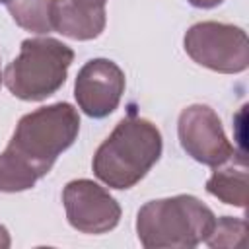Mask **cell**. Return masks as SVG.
Returning <instances> with one entry per match:
<instances>
[{
  "mask_svg": "<svg viewBox=\"0 0 249 249\" xmlns=\"http://www.w3.org/2000/svg\"><path fill=\"white\" fill-rule=\"evenodd\" d=\"M78 132L80 117L70 103L60 101L23 115L0 154V191L21 193L35 187L74 144Z\"/></svg>",
  "mask_w": 249,
  "mask_h": 249,
  "instance_id": "cell-1",
  "label": "cell"
},
{
  "mask_svg": "<svg viewBox=\"0 0 249 249\" xmlns=\"http://www.w3.org/2000/svg\"><path fill=\"white\" fill-rule=\"evenodd\" d=\"M161 134L142 117L123 119L97 148L91 167L99 181L111 189H130L156 165L161 156Z\"/></svg>",
  "mask_w": 249,
  "mask_h": 249,
  "instance_id": "cell-2",
  "label": "cell"
},
{
  "mask_svg": "<svg viewBox=\"0 0 249 249\" xmlns=\"http://www.w3.org/2000/svg\"><path fill=\"white\" fill-rule=\"evenodd\" d=\"M216 224L214 212L193 195L146 202L136 216V233L146 249H191L202 243Z\"/></svg>",
  "mask_w": 249,
  "mask_h": 249,
  "instance_id": "cell-3",
  "label": "cell"
},
{
  "mask_svg": "<svg viewBox=\"0 0 249 249\" xmlns=\"http://www.w3.org/2000/svg\"><path fill=\"white\" fill-rule=\"evenodd\" d=\"M72 60L74 51L58 39H25L19 54L4 68L2 82L14 97L41 101L62 88Z\"/></svg>",
  "mask_w": 249,
  "mask_h": 249,
  "instance_id": "cell-4",
  "label": "cell"
},
{
  "mask_svg": "<svg viewBox=\"0 0 249 249\" xmlns=\"http://www.w3.org/2000/svg\"><path fill=\"white\" fill-rule=\"evenodd\" d=\"M183 45L196 64L220 74H239L249 66L247 33L231 23L198 21L187 29Z\"/></svg>",
  "mask_w": 249,
  "mask_h": 249,
  "instance_id": "cell-5",
  "label": "cell"
},
{
  "mask_svg": "<svg viewBox=\"0 0 249 249\" xmlns=\"http://www.w3.org/2000/svg\"><path fill=\"white\" fill-rule=\"evenodd\" d=\"M181 148L198 163L218 167L237 156L235 146L228 140L220 117L208 105H189L177 121Z\"/></svg>",
  "mask_w": 249,
  "mask_h": 249,
  "instance_id": "cell-6",
  "label": "cell"
},
{
  "mask_svg": "<svg viewBox=\"0 0 249 249\" xmlns=\"http://www.w3.org/2000/svg\"><path fill=\"white\" fill-rule=\"evenodd\" d=\"M68 224L82 233H107L121 220L119 202L101 185L89 179H74L62 191Z\"/></svg>",
  "mask_w": 249,
  "mask_h": 249,
  "instance_id": "cell-7",
  "label": "cell"
},
{
  "mask_svg": "<svg viewBox=\"0 0 249 249\" xmlns=\"http://www.w3.org/2000/svg\"><path fill=\"white\" fill-rule=\"evenodd\" d=\"M124 93V72L109 58L88 60L74 82L78 107L91 119L111 115Z\"/></svg>",
  "mask_w": 249,
  "mask_h": 249,
  "instance_id": "cell-8",
  "label": "cell"
},
{
  "mask_svg": "<svg viewBox=\"0 0 249 249\" xmlns=\"http://www.w3.org/2000/svg\"><path fill=\"white\" fill-rule=\"evenodd\" d=\"M53 31L76 41H89L103 33L107 16L105 6L84 0H53L51 2Z\"/></svg>",
  "mask_w": 249,
  "mask_h": 249,
  "instance_id": "cell-9",
  "label": "cell"
},
{
  "mask_svg": "<svg viewBox=\"0 0 249 249\" xmlns=\"http://www.w3.org/2000/svg\"><path fill=\"white\" fill-rule=\"evenodd\" d=\"M206 191L226 204L245 208L247 198H249L245 156L237 154L226 163L218 165L214 173L210 175V179L206 181Z\"/></svg>",
  "mask_w": 249,
  "mask_h": 249,
  "instance_id": "cell-10",
  "label": "cell"
},
{
  "mask_svg": "<svg viewBox=\"0 0 249 249\" xmlns=\"http://www.w3.org/2000/svg\"><path fill=\"white\" fill-rule=\"evenodd\" d=\"M51 2L53 0H12L8 2V12L14 21L33 33L45 35L53 31L51 23Z\"/></svg>",
  "mask_w": 249,
  "mask_h": 249,
  "instance_id": "cell-11",
  "label": "cell"
},
{
  "mask_svg": "<svg viewBox=\"0 0 249 249\" xmlns=\"http://www.w3.org/2000/svg\"><path fill=\"white\" fill-rule=\"evenodd\" d=\"M245 233H247V222L241 218L224 216L218 218L210 235L204 239L208 247H243L245 245Z\"/></svg>",
  "mask_w": 249,
  "mask_h": 249,
  "instance_id": "cell-12",
  "label": "cell"
},
{
  "mask_svg": "<svg viewBox=\"0 0 249 249\" xmlns=\"http://www.w3.org/2000/svg\"><path fill=\"white\" fill-rule=\"evenodd\" d=\"M189 4H193L195 8H214V6H218V4H222L224 0H187Z\"/></svg>",
  "mask_w": 249,
  "mask_h": 249,
  "instance_id": "cell-13",
  "label": "cell"
},
{
  "mask_svg": "<svg viewBox=\"0 0 249 249\" xmlns=\"http://www.w3.org/2000/svg\"><path fill=\"white\" fill-rule=\"evenodd\" d=\"M10 233H8V230L0 224V249H8L10 247Z\"/></svg>",
  "mask_w": 249,
  "mask_h": 249,
  "instance_id": "cell-14",
  "label": "cell"
},
{
  "mask_svg": "<svg viewBox=\"0 0 249 249\" xmlns=\"http://www.w3.org/2000/svg\"><path fill=\"white\" fill-rule=\"evenodd\" d=\"M84 2H89V4H95V6H105L107 0H84Z\"/></svg>",
  "mask_w": 249,
  "mask_h": 249,
  "instance_id": "cell-15",
  "label": "cell"
},
{
  "mask_svg": "<svg viewBox=\"0 0 249 249\" xmlns=\"http://www.w3.org/2000/svg\"><path fill=\"white\" fill-rule=\"evenodd\" d=\"M8 2H12V0H0V4H8Z\"/></svg>",
  "mask_w": 249,
  "mask_h": 249,
  "instance_id": "cell-16",
  "label": "cell"
},
{
  "mask_svg": "<svg viewBox=\"0 0 249 249\" xmlns=\"http://www.w3.org/2000/svg\"><path fill=\"white\" fill-rule=\"evenodd\" d=\"M0 84H2V74H0Z\"/></svg>",
  "mask_w": 249,
  "mask_h": 249,
  "instance_id": "cell-17",
  "label": "cell"
}]
</instances>
